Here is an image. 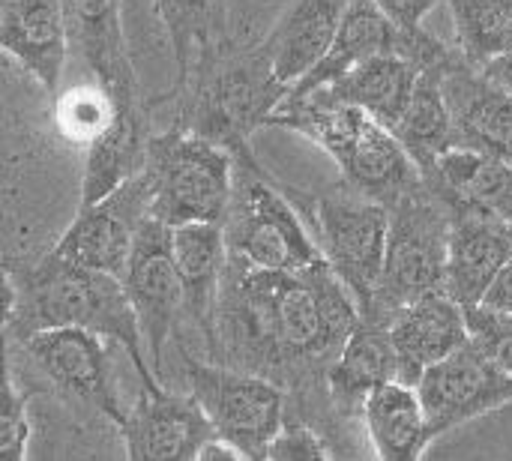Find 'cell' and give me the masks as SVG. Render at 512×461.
Instances as JSON below:
<instances>
[{"mask_svg":"<svg viewBox=\"0 0 512 461\" xmlns=\"http://www.w3.org/2000/svg\"><path fill=\"white\" fill-rule=\"evenodd\" d=\"M360 324V306L327 261L306 270H258L228 255L207 360L270 378L288 414L339 420L327 372Z\"/></svg>","mask_w":512,"mask_h":461,"instance_id":"obj_1","label":"cell"},{"mask_svg":"<svg viewBox=\"0 0 512 461\" xmlns=\"http://www.w3.org/2000/svg\"><path fill=\"white\" fill-rule=\"evenodd\" d=\"M3 327L6 339L24 342L33 333L78 327L117 342L144 390H156L159 375L144 354V333L138 312L120 276L81 270L42 255L33 267L15 276L3 273Z\"/></svg>","mask_w":512,"mask_h":461,"instance_id":"obj_2","label":"cell"},{"mask_svg":"<svg viewBox=\"0 0 512 461\" xmlns=\"http://www.w3.org/2000/svg\"><path fill=\"white\" fill-rule=\"evenodd\" d=\"M267 126L315 141L336 162L342 180L354 192L384 204L387 210L426 186L417 162L396 132L354 105L330 102L321 93H288Z\"/></svg>","mask_w":512,"mask_h":461,"instance_id":"obj_3","label":"cell"},{"mask_svg":"<svg viewBox=\"0 0 512 461\" xmlns=\"http://www.w3.org/2000/svg\"><path fill=\"white\" fill-rule=\"evenodd\" d=\"M291 87L276 81L261 45L240 48L231 39L198 57L177 99H183V129L234 150L252 144Z\"/></svg>","mask_w":512,"mask_h":461,"instance_id":"obj_4","label":"cell"},{"mask_svg":"<svg viewBox=\"0 0 512 461\" xmlns=\"http://www.w3.org/2000/svg\"><path fill=\"white\" fill-rule=\"evenodd\" d=\"M234 153V195L225 216L228 255L258 270H306L324 261V252L294 207L288 192L255 159L252 144Z\"/></svg>","mask_w":512,"mask_h":461,"instance_id":"obj_5","label":"cell"},{"mask_svg":"<svg viewBox=\"0 0 512 461\" xmlns=\"http://www.w3.org/2000/svg\"><path fill=\"white\" fill-rule=\"evenodd\" d=\"M453 210L429 186L408 195L390 210L384 276L372 309L363 321L390 327V321L411 303L447 291Z\"/></svg>","mask_w":512,"mask_h":461,"instance_id":"obj_6","label":"cell"},{"mask_svg":"<svg viewBox=\"0 0 512 461\" xmlns=\"http://www.w3.org/2000/svg\"><path fill=\"white\" fill-rule=\"evenodd\" d=\"M285 192L312 228L330 270L357 300L363 318L372 309L384 276L390 210L354 192L345 180L321 195H306L297 189Z\"/></svg>","mask_w":512,"mask_h":461,"instance_id":"obj_7","label":"cell"},{"mask_svg":"<svg viewBox=\"0 0 512 461\" xmlns=\"http://www.w3.org/2000/svg\"><path fill=\"white\" fill-rule=\"evenodd\" d=\"M153 180V219L168 228L222 225L234 195V153L192 129L156 132L147 153Z\"/></svg>","mask_w":512,"mask_h":461,"instance_id":"obj_8","label":"cell"},{"mask_svg":"<svg viewBox=\"0 0 512 461\" xmlns=\"http://www.w3.org/2000/svg\"><path fill=\"white\" fill-rule=\"evenodd\" d=\"M186 393L210 417L216 438L240 447L252 461H267V447L288 420V393L270 378L240 372L189 354L177 345Z\"/></svg>","mask_w":512,"mask_h":461,"instance_id":"obj_9","label":"cell"},{"mask_svg":"<svg viewBox=\"0 0 512 461\" xmlns=\"http://www.w3.org/2000/svg\"><path fill=\"white\" fill-rule=\"evenodd\" d=\"M123 285L129 300L138 312L147 357L153 372L165 375V348L183 345V324L186 315V294L174 261L171 228L159 219H147L135 237L132 255L123 270Z\"/></svg>","mask_w":512,"mask_h":461,"instance_id":"obj_10","label":"cell"},{"mask_svg":"<svg viewBox=\"0 0 512 461\" xmlns=\"http://www.w3.org/2000/svg\"><path fill=\"white\" fill-rule=\"evenodd\" d=\"M15 345L24 351V360L36 369V375L63 402L96 411L117 429L123 426L129 411L120 408V393L114 384V366L105 336L78 327H57L33 333Z\"/></svg>","mask_w":512,"mask_h":461,"instance_id":"obj_11","label":"cell"},{"mask_svg":"<svg viewBox=\"0 0 512 461\" xmlns=\"http://www.w3.org/2000/svg\"><path fill=\"white\" fill-rule=\"evenodd\" d=\"M150 216H153V180L144 168L99 204L78 207L72 225L45 255L81 270H99L123 279L135 237Z\"/></svg>","mask_w":512,"mask_h":461,"instance_id":"obj_12","label":"cell"},{"mask_svg":"<svg viewBox=\"0 0 512 461\" xmlns=\"http://www.w3.org/2000/svg\"><path fill=\"white\" fill-rule=\"evenodd\" d=\"M417 396L432 435L441 438L468 420L510 405L512 378L489 354L468 342L420 378Z\"/></svg>","mask_w":512,"mask_h":461,"instance_id":"obj_13","label":"cell"},{"mask_svg":"<svg viewBox=\"0 0 512 461\" xmlns=\"http://www.w3.org/2000/svg\"><path fill=\"white\" fill-rule=\"evenodd\" d=\"M120 435L126 441V461H195L201 447L216 438V429L195 396L141 387Z\"/></svg>","mask_w":512,"mask_h":461,"instance_id":"obj_14","label":"cell"},{"mask_svg":"<svg viewBox=\"0 0 512 461\" xmlns=\"http://www.w3.org/2000/svg\"><path fill=\"white\" fill-rule=\"evenodd\" d=\"M453 210L447 294L465 309L480 306L512 261V219L492 210L459 204Z\"/></svg>","mask_w":512,"mask_h":461,"instance_id":"obj_15","label":"cell"},{"mask_svg":"<svg viewBox=\"0 0 512 461\" xmlns=\"http://www.w3.org/2000/svg\"><path fill=\"white\" fill-rule=\"evenodd\" d=\"M444 96L453 114L456 147L512 165V93L471 66L462 51L444 69Z\"/></svg>","mask_w":512,"mask_h":461,"instance_id":"obj_16","label":"cell"},{"mask_svg":"<svg viewBox=\"0 0 512 461\" xmlns=\"http://www.w3.org/2000/svg\"><path fill=\"white\" fill-rule=\"evenodd\" d=\"M390 336L399 357V381L417 387L435 363L471 342L468 312L447 291H435L405 306L390 321Z\"/></svg>","mask_w":512,"mask_h":461,"instance_id":"obj_17","label":"cell"},{"mask_svg":"<svg viewBox=\"0 0 512 461\" xmlns=\"http://www.w3.org/2000/svg\"><path fill=\"white\" fill-rule=\"evenodd\" d=\"M63 9L72 54L84 60V66L114 96L117 105L141 102L138 75L123 39L120 0H63Z\"/></svg>","mask_w":512,"mask_h":461,"instance_id":"obj_18","label":"cell"},{"mask_svg":"<svg viewBox=\"0 0 512 461\" xmlns=\"http://www.w3.org/2000/svg\"><path fill=\"white\" fill-rule=\"evenodd\" d=\"M0 45L45 93H57L72 51L63 0H6Z\"/></svg>","mask_w":512,"mask_h":461,"instance_id":"obj_19","label":"cell"},{"mask_svg":"<svg viewBox=\"0 0 512 461\" xmlns=\"http://www.w3.org/2000/svg\"><path fill=\"white\" fill-rule=\"evenodd\" d=\"M399 381V357L390 327L363 321L327 372V396L342 423L360 420L366 402L387 384Z\"/></svg>","mask_w":512,"mask_h":461,"instance_id":"obj_20","label":"cell"},{"mask_svg":"<svg viewBox=\"0 0 512 461\" xmlns=\"http://www.w3.org/2000/svg\"><path fill=\"white\" fill-rule=\"evenodd\" d=\"M348 0H294L261 42L264 60L276 81L294 87L330 51Z\"/></svg>","mask_w":512,"mask_h":461,"instance_id":"obj_21","label":"cell"},{"mask_svg":"<svg viewBox=\"0 0 512 461\" xmlns=\"http://www.w3.org/2000/svg\"><path fill=\"white\" fill-rule=\"evenodd\" d=\"M156 132H150L147 105H117V114L111 126L84 150V174H81V204L90 207L108 198L114 189H120L126 180L141 174L147 168L150 141Z\"/></svg>","mask_w":512,"mask_h":461,"instance_id":"obj_22","label":"cell"},{"mask_svg":"<svg viewBox=\"0 0 512 461\" xmlns=\"http://www.w3.org/2000/svg\"><path fill=\"white\" fill-rule=\"evenodd\" d=\"M174 243V261L186 294V315L189 324L204 339V348L213 345V321L219 306L222 279L228 270V243H225V225L216 222H195L171 228Z\"/></svg>","mask_w":512,"mask_h":461,"instance_id":"obj_23","label":"cell"},{"mask_svg":"<svg viewBox=\"0 0 512 461\" xmlns=\"http://www.w3.org/2000/svg\"><path fill=\"white\" fill-rule=\"evenodd\" d=\"M420 72L423 69L402 54H381L312 93H321L324 99L339 105H354L387 129H396L411 105Z\"/></svg>","mask_w":512,"mask_h":461,"instance_id":"obj_24","label":"cell"},{"mask_svg":"<svg viewBox=\"0 0 512 461\" xmlns=\"http://www.w3.org/2000/svg\"><path fill=\"white\" fill-rule=\"evenodd\" d=\"M378 461H420L435 441L417 387L393 381L381 387L360 417Z\"/></svg>","mask_w":512,"mask_h":461,"instance_id":"obj_25","label":"cell"},{"mask_svg":"<svg viewBox=\"0 0 512 461\" xmlns=\"http://www.w3.org/2000/svg\"><path fill=\"white\" fill-rule=\"evenodd\" d=\"M423 180L450 207L474 204L504 219H512L510 162H501V159H492L465 147H453L435 162V168Z\"/></svg>","mask_w":512,"mask_h":461,"instance_id":"obj_26","label":"cell"},{"mask_svg":"<svg viewBox=\"0 0 512 461\" xmlns=\"http://www.w3.org/2000/svg\"><path fill=\"white\" fill-rule=\"evenodd\" d=\"M444 69H447V63L420 72L411 105H408L405 117L399 120V126L393 129L396 138L411 153V159L417 162L423 177L435 168V162L447 150L456 147L453 114H450V105L444 96Z\"/></svg>","mask_w":512,"mask_h":461,"instance_id":"obj_27","label":"cell"},{"mask_svg":"<svg viewBox=\"0 0 512 461\" xmlns=\"http://www.w3.org/2000/svg\"><path fill=\"white\" fill-rule=\"evenodd\" d=\"M225 3L228 0H153L165 33L171 39L174 48V60H177V75H174V87L162 96L177 99L192 75V66L198 63L201 54L219 48L222 42H228V30H225Z\"/></svg>","mask_w":512,"mask_h":461,"instance_id":"obj_28","label":"cell"},{"mask_svg":"<svg viewBox=\"0 0 512 461\" xmlns=\"http://www.w3.org/2000/svg\"><path fill=\"white\" fill-rule=\"evenodd\" d=\"M453 18L456 48L462 57L486 69L512 48V0H444Z\"/></svg>","mask_w":512,"mask_h":461,"instance_id":"obj_29","label":"cell"},{"mask_svg":"<svg viewBox=\"0 0 512 461\" xmlns=\"http://www.w3.org/2000/svg\"><path fill=\"white\" fill-rule=\"evenodd\" d=\"M114 114H117V102L99 81L78 84L57 99L54 129L69 144H81L87 150L111 126Z\"/></svg>","mask_w":512,"mask_h":461,"instance_id":"obj_30","label":"cell"},{"mask_svg":"<svg viewBox=\"0 0 512 461\" xmlns=\"http://www.w3.org/2000/svg\"><path fill=\"white\" fill-rule=\"evenodd\" d=\"M27 390L15 381L12 366L6 369L3 381V417H0V461H24L30 441V420H27Z\"/></svg>","mask_w":512,"mask_h":461,"instance_id":"obj_31","label":"cell"},{"mask_svg":"<svg viewBox=\"0 0 512 461\" xmlns=\"http://www.w3.org/2000/svg\"><path fill=\"white\" fill-rule=\"evenodd\" d=\"M468 312V330H471V342L489 354L507 375L512 378V315L510 312H498L492 306H471Z\"/></svg>","mask_w":512,"mask_h":461,"instance_id":"obj_32","label":"cell"},{"mask_svg":"<svg viewBox=\"0 0 512 461\" xmlns=\"http://www.w3.org/2000/svg\"><path fill=\"white\" fill-rule=\"evenodd\" d=\"M444 0H378V6L405 30H420L423 18Z\"/></svg>","mask_w":512,"mask_h":461,"instance_id":"obj_33","label":"cell"},{"mask_svg":"<svg viewBox=\"0 0 512 461\" xmlns=\"http://www.w3.org/2000/svg\"><path fill=\"white\" fill-rule=\"evenodd\" d=\"M483 306H492L498 312H510L512 315V261L510 267L498 276V282L492 285V291L486 294Z\"/></svg>","mask_w":512,"mask_h":461,"instance_id":"obj_34","label":"cell"},{"mask_svg":"<svg viewBox=\"0 0 512 461\" xmlns=\"http://www.w3.org/2000/svg\"><path fill=\"white\" fill-rule=\"evenodd\" d=\"M195 461H252L240 447H234V444H228V441H222V438H213V441H207L204 447H201V453H198V459Z\"/></svg>","mask_w":512,"mask_h":461,"instance_id":"obj_35","label":"cell"},{"mask_svg":"<svg viewBox=\"0 0 512 461\" xmlns=\"http://www.w3.org/2000/svg\"><path fill=\"white\" fill-rule=\"evenodd\" d=\"M483 75H486L489 81H495L498 87H504V90H510L512 93V48L507 54H501L498 60H492V63L483 69Z\"/></svg>","mask_w":512,"mask_h":461,"instance_id":"obj_36","label":"cell"},{"mask_svg":"<svg viewBox=\"0 0 512 461\" xmlns=\"http://www.w3.org/2000/svg\"><path fill=\"white\" fill-rule=\"evenodd\" d=\"M330 461H336V459H330Z\"/></svg>","mask_w":512,"mask_h":461,"instance_id":"obj_37","label":"cell"}]
</instances>
